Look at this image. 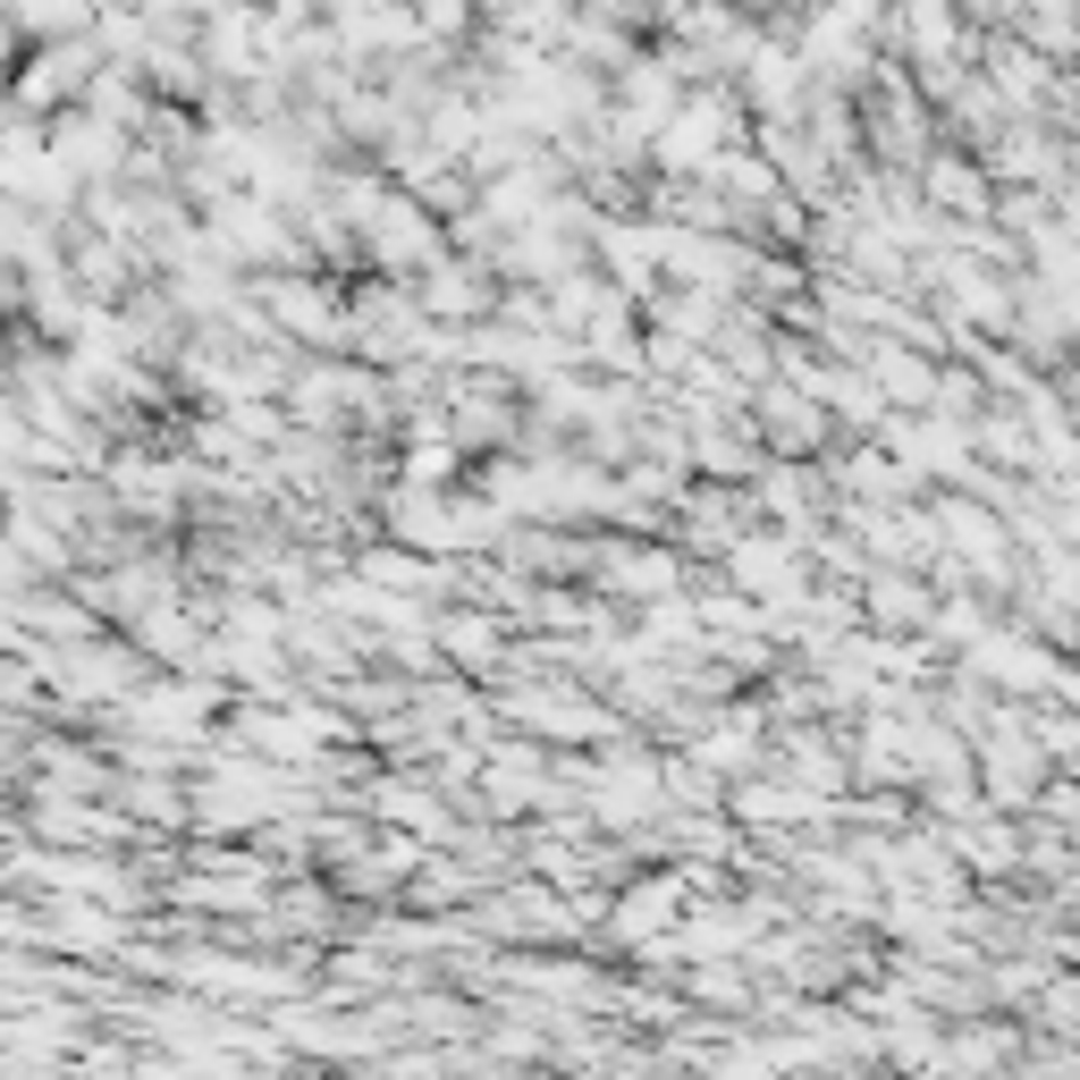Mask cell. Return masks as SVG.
Here are the masks:
<instances>
[{
	"label": "cell",
	"instance_id": "1",
	"mask_svg": "<svg viewBox=\"0 0 1080 1080\" xmlns=\"http://www.w3.org/2000/svg\"><path fill=\"white\" fill-rule=\"evenodd\" d=\"M43 68H68V85H76V60L68 51H43ZM60 94V76H43V85H17V101H51Z\"/></svg>",
	"mask_w": 1080,
	"mask_h": 1080
}]
</instances>
